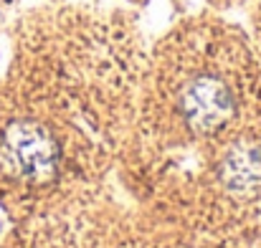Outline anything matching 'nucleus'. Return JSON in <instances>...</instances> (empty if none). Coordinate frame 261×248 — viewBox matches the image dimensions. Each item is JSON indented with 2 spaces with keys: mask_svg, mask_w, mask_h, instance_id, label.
Wrapping results in <instances>:
<instances>
[{
  "mask_svg": "<svg viewBox=\"0 0 261 248\" xmlns=\"http://www.w3.org/2000/svg\"><path fill=\"white\" fill-rule=\"evenodd\" d=\"M223 182L236 192H249L261 185V157L256 150H236L223 162Z\"/></svg>",
  "mask_w": 261,
  "mask_h": 248,
  "instance_id": "7ed1b4c3",
  "label": "nucleus"
},
{
  "mask_svg": "<svg viewBox=\"0 0 261 248\" xmlns=\"http://www.w3.org/2000/svg\"><path fill=\"white\" fill-rule=\"evenodd\" d=\"M0 165L23 180L46 182L56 175L59 145L38 122H13L0 134Z\"/></svg>",
  "mask_w": 261,
  "mask_h": 248,
  "instance_id": "f257e3e1",
  "label": "nucleus"
},
{
  "mask_svg": "<svg viewBox=\"0 0 261 248\" xmlns=\"http://www.w3.org/2000/svg\"><path fill=\"white\" fill-rule=\"evenodd\" d=\"M180 109L185 122L195 132L211 134L233 117V99L223 81L213 76H200L182 89Z\"/></svg>",
  "mask_w": 261,
  "mask_h": 248,
  "instance_id": "f03ea898",
  "label": "nucleus"
}]
</instances>
